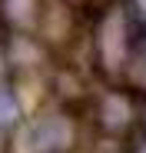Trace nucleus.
Instances as JSON below:
<instances>
[{
  "mask_svg": "<svg viewBox=\"0 0 146 153\" xmlns=\"http://www.w3.org/2000/svg\"><path fill=\"white\" fill-rule=\"evenodd\" d=\"M146 53V27L143 17L126 4H113L96 17L93 30V60L113 87H123L130 67Z\"/></svg>",
  "mask_w": 146,
  "mask_h": 153,
  "instance_id": "nucleus-1",
  "label": "nucleus"
},
{
  "mask_svg": "<svg viewBox=\"0 0 146 153\" xmlns=\"http://www.w3.org/2000/svg\"><path fill=\"white\" fill-rule=\"evenodd\" d=\"M23 123H27V110H23V97L17 90V80L0 73V143H10Z\"/></svg>",
  "mask_w": 146,
  "mask_h": 153,
  "instance_id": "nucleus-4",
  "label": "nucleus"
},
{
  "mask_svg": "<svg viewBox=\"0 0 146 153\" xmlns=\"http://www.w3.org/2000/svg\"><path fill=\"white\" fill-rule=\"evenodd\" d=\"M40 10H43V0H0V30L37 37Z\"/></svg>",
  "mask_w": 146,
  "mask_h": 153,
  "instance_id": "nucleus-5",
  "label": "nucleus"
},
{
  "mask_svg": "<svg viewBox=\"0 0 146 153\" xmlns=\"http://www.w3.org/2000/svg\"><path fill=\"white\" fill-rule=\"evenodd\" d=\"M90 120L106 140L126 143L143 133L146 126V97L133 87H106L103 93L93 97Z\"/></svg>",
  "mask_w": 146,
  "mask_h": 153,
  "instance_id": "nucleus-3",
  "label": "nucleus"
},
{
  "mask_svg": "<svg viewBox=\"0 0 146 153\" xmlns=\"http://www.w3.org/2000/svg\"><path fill=\"white\" fill-rule=\"evenodd\" d=\"M23 153H77L83 143V117L73 103L53 100L20 126Z\"/></svg>",
  "mask_w": 146,
  "mask_h": 153,
  "instance_id": "nucleus-2",
  "label": "nucleus"
}]
</instances>
